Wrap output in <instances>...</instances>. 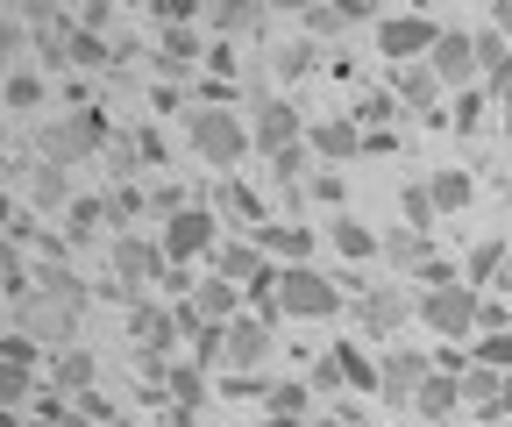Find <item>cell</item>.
<instances>
[{
  "label": "cell",
  "instance_id": "obj_19",
  "mask_svg": "<svg viewBox=\"0 0 512 427\" xmlns=\"http://www.w3.org/2000/svg\"><path fill=\"white\" fill-rule=\"evenodd\" d=\"M377 257L392 264V271H427L434 250H427V235H420V228H384V235H377Z\"/></svg>",
  "mask_w": 512,
  "mask_h": 427
},
{
  "label": "cell",
  "instance_id": "obj_1",
  "mask_svg": "<svg viewBox=\"0 0 512 427\" xmlns=\"http://www.w3.org/2000/svg\"><path fill=\"white\" fill-rule=\"evenodd\" d=\"M107 143H114V136H107V114H100V107H64V114L36 121V150H43V164H57V171L100 157Z\"/></svg>",
  "mask_w": 512,
  "mask_h": 427
},
{
  "label": "cell",
  "instance_id": "obj_55",
  "mask_svg": "<svg viewBox=\"0 0 512 427\" xmlns=\"http://www.w3.org/2000/svg\"><path fill=\"white\" fill-rule=\"evenodd\" d=\"M15 221H22V214H15V200H8V193H0V228H15Z\"/></svg>",
  "mask_w": 512,
  "mask_h": 427
},
{
  "label": "cell",
  "instance_id": "obj_41",
  "mask_svg": "<svg viewBox=\"0 0 512 427\" xmlns=\"http://www.w3.org/2000/svg\"><path fill=\"white\" fill-rule=\"evenodd\" d=\"M0 363H22V371H36V342L22 328H0Z\"/></svg>",
  "mask_w": 512,
  "mask_h": 427
},
{
  "label": "cell",
  "instance_id": "obj_30",
  "mask_svg": "<svg viewBox=\"0 0 512 427\" xmlns=\"http://www.w3.org/2000/svg\"><path fill=\"white\" fill-rule=\"evenodd\" d=\"M100 228H107V200H72V207H64V235H72V250H86Z\"/></svg>",
  "mask_w": 512,
  "mask_h": 427
},
{
  "label": "cell",
  "instance_id": "obj_29",
  "mask_svg": "<svg viewBox=\"0 0 512 427\" xmlns=\"http://www.w3.org/2000/svg\"><path fill=\"white\" fill-rule=\"evenodd\" d=\"M498 371H484V363H470V371H463V406L477 413V420H498Z\"/></svg>",
  "mask_w": 512,
  "mask_h": 427
},
{
  "label": "cell",
  "instance_id": "obj_43",
  "mask_svg": "<svg viewBox=\"0 0 512 427\" xmlns=\"http://www.w3.org/2000/svg\"><path fill=\"white\" fill-rule=\"evenodd\" d=\"M15 57H22V22H15V15H0V79L15 72Z\"/></svg>",
  "mask_w": 512,
  "mask_h": 427
},
{
  "label": "cell",
  "instance_id": "obj_27",
  "mask_svg": "<svg viewBox=\"0 0 512 427\" xmlns=\"http://www.w3.org/2000/svg\"><path fill=\"white\" fill-rule=\"evenodd\" d=\"M399 114H406V107H399V93H392V86H370V93H363V100L349 107V121H356L363 136H370V129H392Z\"/></svg>",
  "mask_w": 512,
  "mask_h": 427
},
{
  "label": "cell",
  "instance_id": "obj_8",
  "mask_svg": "<svg viewBox=\"0 0 512 427\" xmlns=\"http://www.w3.org/2000/svg\"><path fill=\"white\" fill-rule=\"evenodd\" d=\"M299 143H306V121H299V107H292V100H278V93H256L249 150H264V157H285V150H299Z\"/></svg>",
  "mask_w": 512,
  "mask_h": 427
},
{
  "label": "cell",
  "instance_id": "obj_51",
  "mask_svg": "<svg viewBox=\"0 0 512 427\" xmlns=\"http://www.w3.org/2000/svg\"><path fill=\"white\" fill-rule=\"evenodd\" d=\"M491 36H512V0H498V8H491Z\"/></svg>",
  "mask_w": 512,
  "mask_h": 427
},
{
  "label": "cell",
  "instance_id": "obj_36",
  "mask_svg": "<svg viewBox=\"0 0 512 427\" xmlns=\"http://www.w3.org/2000/svg\"><path fill=\"white\" fill-rule=\"evenodd\" d=\"M107 57H114V50H107L100 36H86V29L72 22V50H64V65H79V72H100V65H107Z\"/></svg>",
  "mask_w": 512,
  "mask_h": 427
},
{
  "label": "cell",
  "instance_id": "obj_58",
  "mask_svg": "<svg viewBox=\"0 0 512 427\" xmlns=\"http://www.w3.org/2000/svg\"><path fill=\"white\" fill-rule=\"evenodd\" d=\"M29 427H50V420H29Z\"/></svg>",
  "mask_w": 512,
  "mask_h": 427
},
{
  "label": "cell",
  "instance_id": "obj_31",
  "mask_svg": "<svg viewBox=\"0 0 512 427\" xmlns=\"http://www.w3.org/2000/svg\"><path fill=\"white\" fill-rule=\"evenodd\" d=\"M328 356H335V371H342V385H356V392H377V363H370V356H363L356 342H335Z\"/></svg>",
  "mask_w": 512,
  "mask_h": 427
},
{
  "label": "cell",
  "instance_id": "obj_14",
  "mask_svg": "<svg viewBox=\"0 0 512 427\" xmlns=\"http://www.w3.org/2000/svg\"><path fill=\"white\" fill-rule=\"evenodd\" d=\"M456 406H463V371H427L413 413H420L427 427H448V413H456Z\"/></svg>",
  "mask_w": 512,
  "mask_h": 427
},
{
  "label": "cell",
  "instance_id": "obj_54",
  "mask_svg": "<svg viewBox=\"0 0 512 427\" xmlns=\"http://www.w3.org/2000/svg\"><path fill=\"white\" fill-rule=\"evenodd\" d=\"M512 413V371H505V385H498V420Z\"/></svg>",
  "mask_w": 512,
  "mask_h": 427
},
{
  "label": "cell",
  "instance_id": "obj_7",
  "mask_svg": "<svg viewBox=\"0 0 512 427\" xmlns=\"http://www.w3.org/2000/svg\"><path fill=\"white\" fill-rule=\"evenodd\" d=\"M370 36H377V57H392V65H427L441 22H427V15H377Z\"/></svg>",
  "mask_w": 512,
  "mask_h": 427
},
{
  "label": "cell",
  "instance_id": "obj_34",
  "mask_svg": "<svg viewBox=\"0 0 512 427\" xmlns=\"http://www.w3.org/2000/svg\"><path fill=\"white\" fill-rule=\"evenodd\" d=\"M363 22V8H306V43L313 36H342V29H356Z\"/></svg>",
  "mask_w": 512,
  "mask_h": 427
},
{
  "label": "cell",
  "instance_id": "obj_24",
  "mask_svg": "<svg viewBox=\"0 0 512 427\" xmlns=\"http://www.w3.org/2000/svg\"><path fill=\"white\" fill-rule=\"evenodd\" d=\"M72 200H79V193H72V178H64L57 164H36V171H29V207H43V214H64Z\"/></svg>",
  "mask_w": 512,
  "mask_h": 427
},
{
  "label": "cell",
  "instance_id": "obj_35",
  "mask_svg": "<svg viewBox=\"0 0 512 427\" xmlns=\"http://www.w3.org/2000/svg\"><path fill=\"white\" fill-rule=\"evenodd\" d=\"M399 207H406V228H434V200H427V178H406V186H399Z\"/></svg>",
  "mask_w": 512,
  "mask_h": 427
},
{
  "label": "cell",
  "instance_id": "obj_57",
  "mask_svg": "<svg viewBox=\"0 0 512 427\" xmlns=\"http://www.w3.org/2000/svg\"><path fill=\"white\" fill-rule=\"evenodd\" d=\"M114 427H136V420H114Z\"/></svg>",
  "mask_w": 512,
  "mask_h": 427
},
{
  "label": "cell",
  "instance_id": "obj_22",
  "mask_svg": "<svg viewBox=\"0 0 512 427\" xmlns=\"http://www.w3.org/2000/svg\"><path fill=\"white\" fill-rule=\"evenodd\" d=\"M207 29L228 43V36H264V8L256 0H221V8H207Z\"/></svg>",
  "mask_w": 512,
  "mask_h": 427
},
{
  "label": "cell",
  "instance_id": "obj_23",
  "mask_svg": "<svg viewBox=\"0 0 512 427\" xmlns=\"http://www.w3.org/2000/svg\"><path fill=\"white\" fill-rule=\"evenodd\" d=\"M50 100V86H43V72H29V65H15L8 79H0V107L8 114H36Z\"/></svg>",
  "mask_w": 512,
  "mask_h": 427
},
{
  "label": "cell",
  "instance_id": "obj_40",
  "mask_svg": "<svg viewBox=\"0 0 512 427\" xmlns=\"http://www.w3.org/2000/svg\"><path fill=\"white\" fill-rule=\"evenodd\" d=\"M477 363H484V371H498V378H505V371H512V328L484 335V342H477Z\"/></svg>",
  "mask_w": 512,
  "mask_h": 427
},
{
  "label": "cell",
  "instance_id": "obj_26",
  "mask_svg": "<svg viewBox=\"0 0 512 427\" xmlns=\"http://www.w3.org/2000/svg\"><path fill=\"white\" fill-rule=\"evenodd\" d=\"M50 385L57 392H93V356L72 342V349H50Z\"/></svg>",
  "mask_w": 512,
  "mask_h": 427
},
{
  "label": "cell",
  "instance_id": "obj_16",
  "mask_svg": "<svg viewBox=\"0 0 512 427\" xmlns=\"http://www.w3.org/2000/svg\"><path fill=\"white\" fill-rule=\"evenodd\" d=\"M256 242H264V257H278V271L285 264H313V228L306 221H271Z\"/></svg>",
  "mask_w": 512,
  "mask_h": 427
},
{
  "label": "cell",
  "instance_id": "obj_42",
  "mask_svg": "<svg viewBox=\"0 0 512 427\" xmlns=\"http://www.w3.org/2000/svg\"><path fill=\"white\" fill-rule=\"evenodd\" d=\"M143 214V186H114L107 193V221H136Z\"/></svg>",
  "mask_w": 512,
  "mask_h": 427
},
{
  "label": "cell",
  "instance_id": "obj_11",
  "mask_svg": "<svg viewBox=\"0 0 512 427\" xmlns=\"http://www.w3.org/2000/svg\"><path fill=\"white\" fill-rule=\"evenodd\" d=\"M420 385H427V356H420V349L399 342V349L377 356V399H384V406H413Z\"/></svg>",
  "mask_w": 512,
  "mask_h": 427
},
{
  "label": "cell",
  "instance_id": "obj_39",
  "mask_svg": "<svg viewBox=\"0 0 512 427\" xmlns=\"http://www.w3.org/2000/svg\"><path fill=\"white\" fill-rule=\"evenodd\" d=\"M271 72H278V79H306V72H313V43H306V36L285 43V50L271 57Z\"/></svg>",
  "mask_w": 512,
  "mask_h": 427
},
{
  "label": "cell",
  "instance_id": "obj_50",
  "mask_svg": "<svg viewBox=\"0 0 512 427\" xmlns=\"http://www.w3.org/2000/svg\"><path fill=\"white\" fill-rule=\"evenodd\" d=\"M335 385H342V371H335V356H320V363H313V392H335Z\"/></svg>",
  "mask_w": 512,
  "mask_h": 427
},
{
  "label": "cell",
  "instance_id": "obj_2",
  "mask_svg": "<svg viewBox=\"0 0 512 427\" xmlns=\"http://www.w3.org/2000/svg\"><path fill=\"white\" fill-rule=\"evenodd\" d=\"M185 143H192V157H200V164L235 171V164L249 157V121H242L235 107H192V114H185Z\"/></svg>",
  "mask_w": 512,
  "mask_h": 427
},
{
  "label": "cell",
  "instance_id": "obj_13",
  "mask_svg": "<svg viewBox=\"0 0 512 427\" xmlns=\"http://www.w3.org/2000/svg\"><path fill=\"white\" fill-rule=\"evenodd\" d=\"M128 342H136V356H164L178 342V314L157 307V299H136V307H128Z\"/></svg>",
  "mask_w": 512,
  "mask_h": 427
},
{
  "label": "cell",
  "instance_id": "obj_37",
  "mask_svg": "<svg viewBox=\"0 0 512 427\" xmlns=\"http://www.w3.org/2000/svg\"><path fill=\"white\" fill-rule=\"evenodd\" d=\"M36 392V371H22V363H0V406H29Z\"/></svg>",
  "mask_w": 512,
  "mask_h": 427
},
{
  "label": "cell",
  "instance_id": "obj_20",
  "mask_svg": "<svg viewBox=\"0 0 512 427\" xmlns=\"http://www.w3.org/2000/svg\"><path fill=\"white\" fill-rule=\"evenodd\" d=\"M477 86H484L491 100L512 86V43H505V36H491V29L477 36Z\"/></svg>",
  "mask_w": 512,
  "mask_h": 427
},
{
  "label": "cell",
  "instance_id": "obj_32",
  "mask_svg": "<svg viewBox=\"0 0 512 427\" xmlns=\"http://www.w3.org/2000/svg\"><path fill=\"white\" fill-rule=\"evenodd\" d=\"M164 392H171L178 406H200V399H207V371H200V363H171V371H164Z\"/></svg>",
  "mask_w": 512,
  "mask_h": 427
},
{
  "label": "cell",
  "instance_id": "obj_49",
  "mask_svg": "<svg viewBox=\"0 0 512 427\" xmlns=\"http://www.w3.org/2000/svg\"><path fill=\"white\" fill-rule=\"evenodd\" d=\"M342 193H349V186H342L335 171H320V178H313V200H320V207H342Z\"/></svg>",
  "mask_w": 512,
  "mask_h": 427
},
{
  "label": "cell",
  "instance_id": "obj_47",
  "mask_svg": "<svg viewBox=\"0 0 512 427\" xmlns=\"http://www.w3.org/2000/svg\"><path fill=\"white\" fill-rule=\"evenodd\" d=\"M271 164H278L285 186H306V143H299V150H285V157H271Z\"/></svg>",
  "mask_w": 512,
  "mask_h": 427
},
{
  "label": "cell",
  "instance_id": "obj_4",
  "mask_svg": "<svg viewBox=\"0 0 512 427\" xmlns=\"http://www.w3.org/2000/svg\"><path fill=\"white\" fill-rule=\"evenodd\" d=\"M164 264L171 271H185V264H200V257H214L221 250V214L214 207H185V214H171L164 221Z\"/></svg>",
  "mask_w": 512,
  "mask_h": 427
},
{
  "label": "cell",
  "instance_id": "obj_3",
  "mask_svg": "<svg viewBox=\"0 0 512 427\" xmlns=\"http://www.w3.org/2000/svg\"><path fill=\"white\" fill-rule=\"evenodd\" d=\"M278 307H285V321H335L342 285L328 271H313V264H285L278 271Z\"/></svg>",
  "mask_w": 512,
  "mask_h": 427
},
{
  "label": "cell",
  "instance_id": "obj_5",
  "mask_svg": "<svg viewBox=\"0 0 512 427\" xmlns=\"http://www.w3.org/2000/svg\"><path fill=\"white\" fill-rule=\"evenodd\" d=\"M477 307H484V292H470V285L420 292V328L441 335V342H470L477 335Z\"/></svg>",
  "mask_w": 512,
  "mask_h": 427
},
{
  "label": "cell",
  "instance_id": "obj_25",
  "mask_svg": "<svg viewBox=\"0 0 512 427\" xmlns=\"http://www.w3.org/2000/svg\"><path fill=\"white\" fill-rule=\"evenodd\" d=\"M328 242H335L349 264L377 257V228H370V221H356V214H335V221H328Z\"/></svg>",
  "mask_w": 512,
  "mask_h": 427
},
{
  "label": "cell",
  "instance_id": "obj_15",
  "mask_svg": "<svg viewBox=\"0 0 512 427\" xmlns=\"http://www.w3.org/2000/svg\"><path fill=\"white\" fill-rule=\"evenodd\" d=\"M264 356H271V328L264 321H256V314L228 321V371H256Z\"/></svg>",
  "mask_w": 512,
  "mask_h": 427
},
{
  "label": "cell",
  "instance_id": "obj_56",
  "mask_svg": "<svg viewBox=\"0 0 512 427\" xmlns=\"http://www.w3.org/2000/svg\"><path fill=\"white\" fill-rule=\"evenodd\" d=\"M256 427H306V420H285V413H271V420H256Z\"/></svg>",
  "mask_w": 512,
  "mask_h": 427
},
{
  "label": "cell",
  "instance_id": "obj_6",
  "mask_svg": "<svg viewBox=\"0 0 512 427\" xmlns=\"http://www.w3.org/2000/svg\"><path fill=\"white\" fill-rule=\"evenodd\" d=\"M107 264H114V292H128V307H136V292H143V285H157V278L171 271L157 235H114Z\"/></svg>",
  "mask_w": 512,
  "mask_h": 427
},
{
  "label": "cell",
  "instance_id": "obj_28",
  "mask_svg": "<svg viewBox=\"0 0 512 427\" xmlns=\"http://www.w3.org/2000/svg\"><path fill=\"white\" fill-rule=\"evenodd\" d=\"M306 143H313L320 157H356V150H363V129H356L349 114H342V121H313Z\"/></svg>",
  "mask_w": 512,
  "mask_h": 427
},
{
  "label": "cell",
  "instance_id": "obj_48",
  "mask_svg": "<svg viewBox=\"0 0 512 427\" xmlns=\"http://www.w3.org/2000/svg\"><path fill=\"white\" fill-rule=\"evenodd\" d=\"M420 285H427V292H441V285H463V278H456V264H448V257H427Z\"/></svg>",
  "mask_w": 512,
  "mask_h": 427
},
{
  "label": "cell",
  "instance_id": "obj_18",
  "mask_svg": "<svg viewBox=\"0 0 512 427\" xmlns=\"http://www.w3.org/2000/svg\"><path fill=\"white\" fill-rule=\"evenodd\" d=\"M392 93H399V107H413V114H427V121H434V107H441V79H434L427 65H392Z\"/></svg>",
  "mask_w": 512,
  "mask_h": 427
},
{
  "label": "cell",
  "instance_id": "obj_9",
  "mask_svg": "<svg viewBox=\"0 0 512 427\" xmlns=\"http://www.w3.org/2000/svg\"><path fill=\"white\" fill-rule=\"evenodd\" d=\"M406 321H420V299H406L399 285H370V292H356V328H363L370 342H392Z\"/></svg>",
  "mask_w": 512,
  "mask_h": 427
},
{
  "label": "cell",
  "instance_id": "obj_44",
  "mask_svg": "<svg viewBox=\"0 0 512 427\" xmlns=\"http://www.w3.org/2000/svg\"><path fill=\"white\" fill-rule=\"evenodd\" d=\"M484 100H491V93H463V100H456V136H477V129H484Z\"/></svg>",
  "mask_w": 512,
  "mask_h": 427
},
{
  "label": "cell",
  "instance_id": "obj_45",
  "mask_svg": "<svg viewBox=\"0 0 512 427\" xmlns=\"http://www.w3.org/2000/svg\"><path fill=\"white\" fill-rule=\"evenodd\" d=\"M128 143H136V164H164V136L150 129V121H143V129H128Z\"/></svg>",
  "mask_w": 512,
  "mask_h": 427
},
{
  "label": "cell",
  "instance_id": "obj_52",
  "mask_svg": "<svg viewBox=\"0 0 512 427\" xmlns=\"http://www.w3.org/2000/svg\"><path fill=\"white\" fill-rule=\"evenodd\" d=\"M50 427H93V420H86V413H79V406H64V413H57V420H50Z\"/></svg>",
  "mask_w": 512,
  "mask_h": 427
},
{
  "label": "cell",
  "instance_id": "obj_53",
  "mask_svg": "<svg viewBox=\"0 0 512 427\" xmlns=\"http://www.w3.org/2000/svg\"><path fill=\"white\" fill-rule=\"evenodd\" d=\"M498 121H505V136H512V86L498 93Z\"/></svg>",
  "mask_w": 512,
  "mask_h": 427
},
{
  "label": "cell",
  "instance_id": "obj_17",
  "mask_svg": "<svg viewBox=\"0 0 512 427\" xmlns=\"http://www.w3.org/2000/svg\"><path fill=\"white\" fill-rule=\"evenodd\" d=\"M427 200H434V214H463L477 200V178L463 164H441V171H427Z\"/></svg>",
  "mask_w": 512,
  "mask_h": 427
},
{
  "label": "cell",
  "instance_id": "obj_21",
  "mask_svg": "<svg viewBox=\"0 0 512 427\" xmlns=\"http://www.w3.org/2000/svg\"><path fill=\"white\" fill-rule=\"evenodd\" d=\"M463 285H470V292H477V285H512V250H505L498 235L470 250V264H463Z\"/></svg>",
  "mask_w": 512,
  "mask_h": 427
},
{
  "label": "cell",
  "instance_id": "obj_38",
  "mask_svg": "<svg viewBox=\"0 0 512 427\" xmlns=\"http://www.w3.org/2000/svg\"><path fill=\"white\" fill-rule=\"evenodd\" d=\"M271 413H285V420H306V406H313V385H271V399H264Z\"/></svg>",
  "mask_w": 512,
  "mask_h": 427
},
{
  "label": "cell",
  "instance_id": "obj_33",
  "mask_svg": "<svg viewBox=\"0 0 512 427\" xmlns=\"http://www.w3.org/2000/svg\"><path fill=\"white\" fill-rule=\"evenodd\" d=\"M221 207H228L235 221H249V235H264V207H256V193L242 186V178H228V186H221Z\"/></svg>",
  "mask_w": 512,
  "mask_h": 427
},
{
  "label": "cell",
  "instance_id": "obj_46",
  "mask_svg": "<svg viewBox=\"0 0 512 427\" xmlns=\"http://www.w3.org/2000/svg\"><path fill=\"white\" fill-rule=\"evenodd\" d=\"M79 413L93 420V427H114L121 413H114V399H100V392H79Z\"/></svg>",
  "mask_w": 512,
  "mask_h": 427
},
{
  "label": "cell",
  "instance_id": "obj_12",
  "mask_svg": "<svg viewBox=\"0 0 512 427\" xmlns=\"http://www.w3.org/2000/svg\"><path fill=\"white\" fill-rule=\"evenodd\" d=\"M185 321H207V328H228V321H242L249 307H242V285H228V278H207V285H192L185 292V307H178Z\"/></svg>",
  "mask_w": 512,
  "mask_h": 427
},
{
  "label": "cell",
  "instance_id": "obj_10",
  "mask_svg": "<svg viewBox=\"0 0 512 427\" xmlns=\"http://www.w3.org/2000/svg\"><path fill=\"white\" fill-rule=\"evenodd\" d=\"M427 72L441 79V93H477V36L470 29H441L427 50Z\"/></svg>",
  "mask_w": 512,
  "mask_h": 427
}]
</instances>
